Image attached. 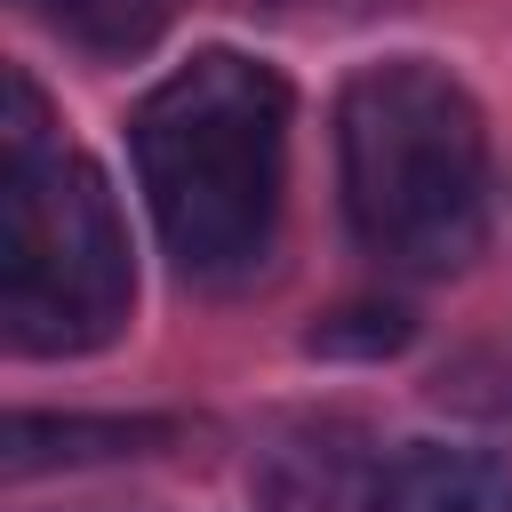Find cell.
<instances>
[{"mask_svg": "<svg viewBox=\"0 0 512 512\" xmlns=\"http://www.w3.org/2000/svg\"><path fill=\"white\" fill-rule=\"evenodd\" d=\"M144 208L184 280H248L288 184V80L256 56L208 48L176 64L128 120Z\"/></svg>", "mask_w": 512, "mask_h": 512, "instance_id": "6da1fadb", "label": "cell"}, {"mask_svg": "<svg viewBox=\"0 0 512 512\" xmlns=\"http://www.w3.org/2000/svg\"><path fill=\"white\" fill-rule=\"evenodd\" d=\"M344 216L400 272H464L488 240V120L464 80L392 56L336 96Z\"/></svg>", "mask_w": 512, "mask_h": 512, "instance_id": "7a4b0ae2", "label": "cell"}, {"mask_svg": "<svg viewBox=\"0 0 512 512\" xmlns=\"http://www.w3.org/2000/svg\"><path fill=\"white\" fill-rule=\"evenodd\" d=\"M136 304L128 224L104 168L72 144H48L40 88L8 72L0 120V320L16 352L64 360L120 336Z\"/></svg>", "mask_w": 512, "mask_h": 512, "instance_id": "3957f363", "label": "cell"}, {"mask_svg": "<svg viewBox=\"0 0 512 512\" xmlns=\"http://www.w3.org/2000/svg\"><path fill=\"white\" fill-rule=\"evenodd\" d=\"M248 480L264 512H376L384 456L352 416H296L256 448Z\"/></svg>", "mask_w": 512, "mask_h": 512, "instance_id": "277c9868", "label": "cell"}, {"mask_svg": "<svg viewBox=\"0 0 512 512\" xmlns=\"http://www.w3.org/2000/svg\"><path fill=\"white\" fill-rule=\"evenodd\" d=\"M376 512H512V464L496 448L416 440L384 464Z\"/></svg>", "mask_w": 512, "mask_h": 512, "instance_id": "5b68a950", "label": "cell"}, {"mask_svg": "<svg viewBox=\"0 0 512 512\" xmlns=\"http://www.w3.org/2000/svg\"><path fill=\"white\" fill-rule=\"evenodd\" d=\"M168 440L152 416H16L8 424V472H48V464H96V456H144Z\"/></svg>", "mask_w": 512, "mask_h": 512, "instance_id": "8992f818", "label": "cell"}, {"mask_svg": "<svg viewBox=\"0 0 512 512\" xmlns=\"http://www.w3.org/2000/svg\"><path fill=\"white\" fill-rule=\"evenodd\" d=\"M24 8L96 56H128V48L160 40V24L176 16V0H24Z\"/></svg>", "mask_w": 512, "mask_h": 512, "instance_id": "52a82bcc", "label": "cell"}, {"mask_svg": "<svg viewBox=\"0 0 512 512\" xmlns=\"http://www.w3.org/2000/svg\"><path fill=\"white\" fill-rule=\"evenodd\" d=\"M304 344H312V352H360V360H384V352L408 344V312H392V304H352V312L320 320Z\"/></svg>", "mask_w": 512, "mask_h": 512, "instance_id": "ba28073f", "label": "cell"}]
</instances>
